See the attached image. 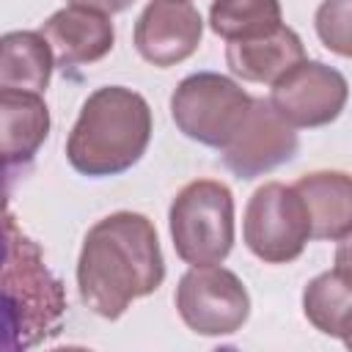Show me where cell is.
Segmentation results:
<instances>
[{
    "label": "cell",
    "mask_w": 352,
    "mask_h": 352,
    "mask_svg": "<svg viewBox=\"0 0 352 352\" xmlns=\"http://www.w3.org/2000/svg\"><path fill=\"white\" fill-rule=\"evenodd\" d=\"M165 280V258L154 223L140 212H113L96 220L80 248L77 289L80 300L102 319L154 294Z\"/></svg>",
    "instance_id": "obj_1"
},
{
    "label": "cell",
    "mask_w": 352,
    "mask_h": 352,
    "mask_svg": "<svg viewBox=\"0 0 352 352\" xmlns=\"http://www.w3.org/2000/svg\"><path fill=\"white\" fill-rule=\"evenodd\" d=\"M151 140V107L126 85H102L80 107L66 138L69 165L91 179L118 176L140 162Z\"/></svg>",
    "instance_id": "obj_2"
},
{
    "label": "cell",
    "mask_w": 352,
    "mask_h": 352,
    "mask_svg": "<svg viewBox=\"0 0 352 352\" xmlns=\"http://www.w3.org/2000/svg\"><path fill=\"white\" fill-rule=\"evenodd\" d=\"M66 289L8 212L3 250V352H30L60 333Z\"/></svg>",
    "instance_id": "obj_3"
},
{
    "label": "cell",
    "mask_w": 352,
    "mask_h": 352,
    "mask_svg": "<svg viewBox=\"0 0 352 352\" xmlns=\"http://www.w3.org/2000/svg\"><path fill=\"white\" fill-rule=\"evenodd\" d=\"M168 226L184 264H223L234 248V192L217 179H195L176 192Z\"/></svg>",
    "instance_id": "obj_4"
},
{
    "label": "cell",
    "mask_w": 352,
    "mask_h": 352,
    "mask_svg": "<svg viewBox=\"0 0 352 352\" xmlns=\"http://www.w3.org/2000/svg\"><path fill=\"white\" fill-rule=\"evenodd\" d=\"M250 107L253 96L236 80L217 72L187 74L170 96V116L179 132L217 151L234 140Z\"/></svg>",
    "instance_id": "obj_5"
},
{
    "label": "cell",
    "mask_w": 352,
    "mask_h": 352,
    "mask_svg": "<svg viewBox=\"0 0 352 352\" xmlns=\"http://www.w3.org/2000/svg\"><path fill=\"white\" fill-rule=\"evenodd\" d=\"M242 239L264 264H289L311 242V217L305 201L292 184L267 182L245 206Z\"/></svg>",
    "instance_id": "obj_6"
},
{
    "label": "cell",
    "mask_w": 352,
    "mask_h": 352,
    "mask_svg": "<svg viewBox=\"0 0 352 352\" xmlns=\"http://www.w3.org/2000/svg\"><path fill=\"white\" fill-rule=\"evenodd\" d=\"M176 311L198 336L236 333L250 316V294L236 272L214 267H190L176 286Z\"/></svg>",
    "instance_id": "obj_7"
},
{
    "label": "cell",
    "mask_w": 352,
    "mask_h": 352,
    "mask_svg": "<svg viewBox=\"0 0 352 352\" xmlns=\"http://www.w3.org/2000/svg\"><path fill=\"white\" fill-rule=\"evenodd\" d=\"M346 77L338 69L308 58L270 88V104L294 129H316L333 124L346 107Z\"/></svg>",
    "instance_id": "obj_8"
},
{
    "label": "cell",
    "mask_w": 352,
    "mask_h": 352,
    "mask_svg": "<svg viewBox=\"0 0 352 352\" xmlns=\"http://www.w3.org/2000/svg\"><path fill=\"white\" fill-rule=\"evenodd\" d=\"M300 148V138L292 124H286L270 99H253V107L234 135V140L220 151L223 162L239 179H256L289 162Z\"/></svg>",
    "instance_id": "obj_9"
},
{
    "label": "cell",
    "mask_w": 352,
    "mask_h": 352,
    "mask_svg": "<svg viewBox=\"0 0 352 352\" xmlns=\"http://www.w3.org/2000/svg\"><path fill=\"white\" fill-rule=\"evenodd\" d=\"M201 36L204 19L198 6L154 0L140 11L132 41L146 63L157 69H170L198 50Z\"/></svg>",
    "instance_id": "obj_10"
},
{
    "label": "cell",
    "mask_w": 352,
    "mask_h": 352,
    "mask_svg": "<svg viewBox=\"0 0 352 352\" xmlns=\"http://www.w3.org/2000/svg\"><path fill=\"white\" fill-rule=\"evenodd\" d=\"M38 33L50 41L55 66L72 69L102 60L116 41L113 16L104 6L94 3H69L58 8Z\"/></svg>",
    "instance_id": "obj_11"
},
{
    "label": "cell",
    "mask_w": 352,
    "mask_h": 352,
    "mask_svg": "<svg viewBox=\"0 0 352 352\" xmlns=\"http://www.w3.org/2000/svg\"><path fill=\"white\" fill-rule=\"evenodd\" d=\"M305 201L311 239L341 242L352 236V173L314 170L292 184Z\"/></svg>",
    "instance_id": "obj_12"
},
{
    "label": "cell",
    "mask_w": 352,
    "mask_h": 352,
    "mask_svg": "<svg viewBox=\"0 0 352 352\" xmlns=\"http://www.w3.org/2000/svg\"><path fill=\"white\" fill-rule=\"evenodd\" d=\"M305 60L302 38L292 28H280L270 36L253 41L226 44V63L234 77L245 82H267L275 85L286 72Z\"/></svg>",
    "instance_id": "obj_13"
},
{
    "label": "cell",
    "mask_w": 352,
    "mask_h": 352,
    "mask_svg": "<svg viewBox=\"0 0 352 352\" xmlns=\"http://www.w3.org/2000/svg\"><path fill=\"white\" fill-rule=\"evenodd\" d=\"M50 135V110L41 94L0 91V148L6 168L28 165Z\"/></svg>",
    "instance_id": "obj_14"
},
{
    "label": "cell",
    "mask_w": 352,
    "mask_h": 352,
    "mask_svg": "<svg viewBox=\"0 0 352 352\" xmlns=\"http://www.w3.org/2000/svg\"><path fill=\"white\" fill-rule=\"evenodd\" d=\"M52 69V47L38 30H14L0 38V91L41 94Z\"/></svg>",
    "instance_id": "obj_15"
},
{
    "label": "cell",
    "mask_w": 352,
    "mask_h": 352,
    "mask_svg": "<svg viewBox=\"0 0 352 352\" xmlns=\"http://www.w3.org/2000/svg\"><path fill=\"white\" fill-rule=\"evenodd\" d=\"M302 314L319 333L344 338L352 327V272L333 267L308 280L302 289Z\"/></svg>",
    "instance_id": "obj_16"
},
{
    "label": "cell",
    "mask_w": 352,
    "mask_h": 352,
    "mask_svg": "<svg viewBox=\"0 0 352 352\" xmlns=\"http://www.w3.org/2000/svg\"><path fill=\"white\" fill-rule=\"evenodd\" d=\"M209 28L228 44L253 41L280 30L283 16L275 0H228V3H212Z\"/></svg>",
    "instance_id": "obj_17"
},
{
    "label": "cell",
    "mask_w": 352,
    "mask_h": 352,
    "mask_svg": "<svg viewBox=\"0 0 352 352\" xmlns=\"http://www.w3.org/2000/svg\"><path fill=\"white\" fill-rule=\"evenodd\" d=\"M314 25L330 52L352 58V0H324L314 14Z\"/></svg>",
    "instance_id": "obj_18"
},
{
    "label": "cell",
    "mask_w": 352,
    "mask_h": 352,
    "mask_svg": "<svg viewBox=\"0 0 352 352\" xmlns=\"http://www.w3.org/2000/svg\"><path fill=\"white\" fill-rule=\"evenodd\" d=\"M336 267L352 272V236L338 242V248H336Z\"/></svg>",
    "instance_id": "obj_19"
},
{
    "label": "cell",
    "mask_w": 352,
    "mask_h": 352,
    "mask_svg": "<svg viewBox=\"0 0 352 352\" xmlns=\"http://www.w3.org/2000/svg\"><path fill=\"white\" fill-rule=\"evenodd\" d=\"M50 352H94L88 346H58V349H50Z\"/></svg>",
    "instance_id": "obj_20"
},
{
    "label": "cell",
    "mask_w": 352,
    "mask_h": 352,
    "mask_svg": "<svg viewBox=\"0 0 352 352\" xmlns=\"http://www.w3.org/2000/svg\"><path fill=\"white\" fill-rule=\"evenodd\" d=\"M341 341H344V346H346V352H352V327L346 330V336H344Z\"/></svg>",
    "instance_id": "obj_21"
}]
</instances>
